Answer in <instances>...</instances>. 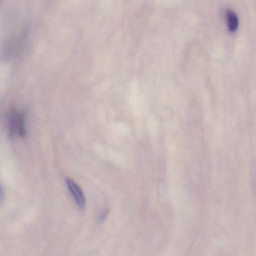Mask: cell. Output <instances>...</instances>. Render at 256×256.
Returning <instances> with one entry per match:
<instances>
[{"instance_id": "obj_3", "label": "cell", "mask_w": 256, "mask_h": 256, "mask_svg": "<svg viewBox=\"0 0 256 256\" xmlns=\"http://www.w3.org/2000/svg\"><path fill=\"white\" fill-rule=\"evenodd\" d=\"M225 17H226L227 25H228V30L232 32L237 31L239 26L238 16L235 12L228 9L225 12Z\"/></svg>"}, {"instance_id": "obj_5", "label": "cell", "mask_w": 256, "mask_h": 256, "mask_svg": "<svg viewBox=\"0 0 256 256\" xmlns=\"http://www.w3.org/2000/svg\"><path fill=\"white\" fill-rule=\"evenodd\" d=\"M4 199H5V192H4L3 187L0 184V206L4 202Z\"/></svg>"}, {"instance_id": "obj_2", "label": "cell", "mask_w": 256, "mask_h": 256, "mask_svg": "<svg viewBox=\"0 0 256 256\" xmlns=\"http://www.w3.org/2000/svg\"><path fill=\"white\" fill-rule=\"evenodd\" d=\"M27 115L25 111H21L17 113L16 123V136H20L21 138H26L27 136Z\"/></svg>"}, {"instance_id": "obj_1", "label": "cell", "mask_w": 256, "mask_h": 256, "mask_svg": "<svg viewBox=\"0 0 256 256\" xmlns=\"http://www.w3.org/2000/svg\"><path fill=\"white\" fill-rule=\"evenodd\" d=\"M65 183L67 189L69 191L78 208L84 210L85 208V198L82 189L75 181H73L72 179L69 177L65 179Z\"/></svg>"}, {"instance_id": "obj_4", "label": "cell", "mask_w": 256, "mask_h": 256, "mask_svg": "<svg viewBox=\"0 0 256 256\" xmlns=\"http://www.w3.org/2000/svg\"><path fill=\"white\" fill-rule=\"evenodd\" d=\"M109 214V210L107 208L103 209V210H100V213H99L98 217H97V222L99 224H102L105 221L106 219H107V216Z\"/></svg>"}]
</instances>
